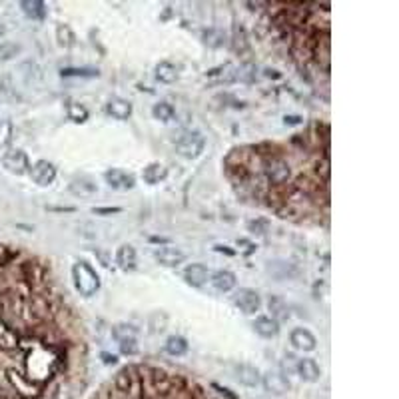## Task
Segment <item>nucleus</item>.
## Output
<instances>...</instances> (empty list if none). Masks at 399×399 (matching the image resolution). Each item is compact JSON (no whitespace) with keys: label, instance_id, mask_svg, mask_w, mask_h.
Segmentation results:
<instances>
[{"label":"nucleus","instance_id":"nucleus-1","mask_svg":"<svg viewBox=\"0 0 399 399\" xmlns=\"http://www.w3.org/2000/svg\"><path fill=\"white\" fill-rule=\"evenodd\" d=\"M88 330L38 253L0 246V399H80Z\"/></svg>","mask_w":399,"mask_h":399},{"label":"nucleus","instance_id":"nucleus-2","mask_svg":"<svg viewBox=\"0 0 399 399\" xmlns=\"http://www.w3.org/2000/svg\"><path fill=\"white\" fill-rule=\"evenodd\" d=\"M224 174L246 204L299 226H330V124L321 120L284 140L231 148Z\"/></svg>","mask_w":399,"mask_h":399},{"label":"nucleus","instance_id":"nucleus-3","mask_svg":"<svg viewBox=\"0 0 399 399\" xmlns=\"http://www.w3.org/2000/svg\"><path fill=\"white\" fill-rule=\"evenodd\" d=\"M257 32L310 84L330 86V4L264 2L257 4Z\"/></svg>","mask_w":399,"mask_h":399},{"label":"nucleus","instance_id":"nucleus-4","mask_svg":"<svg viewBox=\"0 0 399 399\" xmlns=\"http://www.w3.org/2000/svg\"><path fill=\"white\" fill-rule=\"evenodd\" d=\"M88 399H238L236 393L158 363H128Z\"/></svg>","mask_w":399,"mask_h":399},{"label":"nucleus","instance_id":"nucleus-5","mask_svg":"<svg viewBox=\"0 0 399 399\" xmlns=\"http://www.w3.org/2000/svg\"><path fill=\"white\" fill-rule=\"evenodd\" d=\"M72 279L76 292L84 297H92L100 290V277L88 262H76L72 268Z\"/></svg>","mask_w":399,"mask_h":399},{"label":"nucleus","instance_id":"nucleus-6","mask_svg":"<svg viewBox=\"0 0 399 399\" xmlns=\"http://www.w3.org/2000/svg\"><path fill=\"white\" fill-rule=\"evenodd\" d=\"M204 150H206V138L196 130H186L176 138V152L186 160H196L198 156H202Z\"/></svg>","mask_w":399,"mask_h":399},{"label":"nucleus","instance_id":"nucleus-7","mask_svg":"<svg viewBox=\"0 0 399 399\" xmlns=\"http://www.w3.org/2000/svg\"><path fill=\"white\" fill-rule=\"evenodd\" d=\"M112 336L116 343L122 347L124 356H134L138 354V327L132 323H118L112 327Z\"/></svg>","mask_w":399,"mask_h":399},{"label":"nucleus","instance_id":"nucleus-8","mask_svg":"<svg viewBox=\"0 0 399 399\" xmlns=\"http://www.w3.org/2000/svg\"><path fill=\"white\" fill-rule=\"evenodd\" d=\"M2 166L16 174V176H22V174H28L30 172V160H28V154L24 150H18V148H8L4 154H2Z\"/></svg>","mask_w":399,"mask_h":399},{"label":"nucleus","instance_id":"nucleus-9","mask_svg":"<svg viewBox=\"0 0 399 399\" xmlns=\"http://www.w3.org/2000/svg\"><path fill=\"white\" fill-rule=\"evenodd\" d=\"M30 178H32V182L36 184V186H40V188H46V186H50L54 180H56V166L52 164V162H48V160H38L34 166H30Z\"/></svg>","mask_w":399,"mask_h":399},{"label":"nucleus","instance_id":"nucleus-10","mask_svg":"<svg viewBox=\"0 0 399 399\" xmlns=\"http://www.w3.org/2000/svg\"><path fill=\"white\" fill-rule=\"evenodd\" d=\"M104 180L108 182V186L114 190H120V192H124V190H132L136 186V178L126 172V170H120V168H110L108 172L104 174Z\"/></svg>","mask_w":399,"mask_h":399},{"label":"nucleus","instance_id":"nucleus-11","mask_svg":"<svg viewBox=\"0 0 399 399\" xmlns=\"http://www.w3.org/2000/svg\"><path fill=\"white\" fill-rule=\"evenodd\" d=\"M260 383H264V387L273 395H284V393L290 391V379L286 378L281 371H268L264 378L260 379Z\"/></svg>","mask_w":399,"mask_h":399},{"label":"nucleus","instance_id":"nucleus-12","mask_svg":"<svg viewBox=\"0 0 399 399\" xmlns=\"http://www.w3.org/2000/svg\"><path fill=\"white\" fill-rule=\"evenodd\" d=\"M233 303L238 306V310H240V312H244L246 315H252L260 310L262 299H260V295L255 294V292H252V290H242V292H238V294H236Z\"/></svg>","mask_w":399,"mask_h":399},{"label":"nucleus","instance_id":"nucleus-13","mask_svg":"<svg viewBox=\"0 0 399 399\" xmlns=\"http://www.w3.org/2000/svg\"><path fill=\"white\" fill-rule=\"evenodd\" d=\"M290 341L297 351H314L315 345H317L315 336L306 327H294L290 334Z\"/></svg>","mask_w":399,"mask_h":399},{"label":"nucleus","instance_id":"nucleus-14","mask_svg":"<svg viewBox=\"0 0 399 399\" xmlns=\"http://www.w3.org/2000/svg\"><path fill=\"white\" fill-rule=\"evenodd\" d=\"M184 279L192 288H202L210 279V270L204 264H188L184 268Z\"/></svg>","mask_w":399,"mask_h":399},{"label":"nucleus","instance_id":"nucleus-15","mask_svg":"<svg viewBox=\"0 0 399 399\" xmlns=\"http://www.w3.org/2000/svg\"><path fill=\"white\" fill-rule=\"evenodd\" d=\"M212 286H214L216 292L228 294V292H233V290H236L238 277H236L231 272H228V270H220V272H216L212 275Z\"/></svg>","mask_w":399,"mask_h":399},{"label":"nucleus","instance_id":"nucleus-16","mask_svg":"<svg viewBox=\"0 0 399 399\" xmlns=\"http://www.w3.org/2000/svg\"><path fill=\"white\" fill-rule=\"evenodd\" d=\"M253 332L264 339H273L279 334V323L268 315H262V317L253 319Z\"/></svg>","mask_w":399,"mask_h":399},{"label":"nucleus","instance_id":"nucleus-17","mask_svg":"<svg viewBox=\"0 0 399 399\" xmlns=\"http://www.w3.org/2000/svg\"><path fill=\"white\" fill-rule=\"evenodd\" d=\"M116 262L118 266L124 270V272H134L138 268V257H136V250L132 246H120L118 252H116Z\"/></svg>","mask_w":399,"mask_h":399},{"label":"nucleus","instance_id":"nucleus-18","mask_svg":"<svg viewBox=\"0 0 399 399\" xmlns=\"http://www.w3.org/2000/svg\"><path fill=\"white\" fill-rule=\"evenodd\" d=\"M106 112L116 120H128L132 116V104L124 98H114L106 106Z\"/></svg>","mask_w":399,"mask_h":399},{"label":"nucleus","instance_id":"nucleus-19","mask_svg":"<svg viewBox=\"0 0 399 399\" xmlns=\"http://www.w3.org/2000/svg\"><path fill=\"white\" fill-rule=\"evenodd\" d=\"M297 375L303 379V381H308V383L317 381L319 375H321L317 361H314V359H299L297 361Z\"/></svg>","mask_w":399,"mask_h":399},{"label":"nucleus","instance_id":"nucleus-20","mask_svg":"<svg viewBox=\"0 0 399 399\" xmlns=\"http://www.w3.org/2000/svg\"><path fill=\"white\" fill-rule=\"evenodd\" d=\"M20 8L22 12L32 20H44L46 14H48V8H46L42 0H22Z\"/></svg>","mask_w":399,"mask_h":399},{"label":"nucleus","instance_id":"nucleus-21","mask_svg":"<svg viewBox=\"0 0 399 399\" xmlns=\"http://www.w3.org/2000/svg\"><path fill=\"white\" fill-rule=\"evenodd\" d=\"M184 253L180 252V250H176V248H162V250H158L156 252V260L162 264V266H166V268H176V266H180L182 262H184Z\"/></svg>","mask_w":399,"mask_h":399},{"label":"nucleus","instance_id":"nucleus-22","mask_svg":"<svg viewBox=\"0 0 399 399\" xmlns=\"http://www.w3.org/2000/svg\"><path fill=\"white\" fill-rule=\"evenodd\" d=\"M268 308H270L272 319H275L277 323H284V321H288V317H290V308H288V303H286L281 297L272 295V297L268 299Z\"/></svg>","mask_w":399,"mask_h":399},{"label":"nucleus","instance_id":"nucleus-23","mask_svg":"<svg viewBox=\"0 0 399 399\" xmlns=\"http://www.w3.org/2000/svg\"><path fill=\"white\" fill-rule=\"evenodd\" d=\"M70 192L76 196V198H88V196H92V194H96V184L92 182V180H88V178H76V180H72L70 182Z\"/></svg>","mask_w":399,"mask_h":399},{"label":"nucleus","instance_id":"nucleus-24","mask_svg":"<svg viewBox=\"0 0 399 399\" xmlns=\"http://www.w3.org/2000/svg\"><path fill=\"white\" fill-rule=\"evenodd\" d=\"M142 176H144V182L146 184H160L162 180H166V176H168V168L164 166V164H158V162H154V164H150L144 168L142 172Z\"/></svg>","mask_w":399,"mask_h":399},{"label":"nucleus","instance_id":"nucleus-25","mask_svg":"<svg viewBox=\"0 0 399 399\" xmlns=\"http://www.w3.org/2000/svg\"><path fill=\"white\" fill-rule=\"evenodd\" d=\"M236 375L240 379V383L246 385V387H255V385H260V379H262V375L257 373V369H255L253 365H240V367L236 369Z\"/></svg>","mask_w":399,"mask_h":399},{"label":"nucleus","instance_id":"nucleus-26","mask_svg":"<svg viewBox=\"0 0 399 399\" xmlns=\"http://www.w3.org/2000/svg\"><path fill=\"white\" fill-rule=\"evenodd\" d=\"M154 74H156V80L162 82V84H174V82L178 80V70H176L174 64H170V62L156 64Z\"/></svg>","mask_w":399,"mask_h":399},{"label":"nucleus","instance_id":"nucleus-27","mask_svg":"<svg viewBox=\"0 0 399 399\" xmlns=\"http://www.w3.org/2000/svg\"><path fill=\"white\" fill-rule=\"evenodd\" d=\"M164 349L168 351L170 356L182 357V356H186V354H188L190 345H188V341H186L182 336H170L168 339H166V343H164Z\"/></svg>","mask_w":399,"mask_h":399},{"label":"nucleus","instance_id":"nucleus-28","mask_svg":"<svg viewBox=\"0 0 399 399\" xmlns=\"http://www.w3.org/2000/svg\"><path fill=\"white\" fill-rule=\"evenodd\" d=\"M202 40H204V44H206L208 48H222L224 42H226V36H224V32L218 30V28H206V30L202 32Z\"/></svg>","mask_w":399,"mask_h":399},{"label":"nucleus","instance_id":"nucleus-29","mask_svg":"<svg viewBox=\"0 0 399 399\" xmlns=\"http://www.w3.org/2000/svg\"><path fill=\"white\" fill-rule=\"evenodd\" d=\"M76 40V36H74V30L68 26V24H56V42L60 44L62 48H70L72 44Z\"/></svg>","mask_w":399,"mask_h":399},{"label":"nucleus","instance_id":"nucleus-30","mask_svg":"<svg viewBox=\"0 0 399 399\" xmlns=\"http://www.w3.org/2000/svg\"><path fill=\"white\" fill-rule=\"evenodd\" d=\"M66 110H68L70 120L76 122V124H84L86 120H88V116H90L88 114V108L84 104H80V102H68Z\"/></svg>","mask_w":399,"mask_h":399},{"label":"nucleus","instance_id":"nucleus-31","mask_svg":"<svg viewBox=\"0 0 399 399\" xmlns=\"http://www.w3.org/2000/svg\"><path fill=\"white\" fill-rule=\"evenodd\" d=\"M12 136H14V128L10 120H0V150H8L12 144Z\"/></svg>","mask_w":399,"mask_h":399},{"label":"nucleus","instance_id":"nucleus-32","mask_svg":"<svg viewBox=\"0 0 399 399\" xmlns=\"http://www.w3.org/2000/svg\"><path fill=\"white\" fill-rule=\"evenodd\" d=\"M152 116L160 122H168L174 118V106L168 102H158V104L152 108Z\"/></svg>","mask_w":399,"mask_h":399},{"label":"nucleus","instance_id":"nucleus-33","mask_svg":"<svg viewBox=\"0 0 399 399\" xmlns=\"http://www.w3.org/2000/svg\"><path fill=\"white\" fill-rule=\"evenodd\" d=\"M22 52L20 44L18 42H2L0 44V60L2 62H8L12 58H16Z\"/></svg>","mask_w":399,"mask_h":399},{"label":"nucleus","instance_id":"nucleus-34","mask_svg":"<svg viewBox=\"0 0 399 399\" xmlns=\"http://www.w3.org/2000/svg\"><path fill=\"white\" fill-rule=\"evenodd\" d=\"M64 78L68 76H80V78H92V76H98V70L96 68H64L60 70Z\"/></svg>","mask_w":399,"mask_h":399},{"label":"nucleus","instance_id":"nucleus-35","mask_svg":"<svg viewBox=\"0 0 399 399\" xmlns=\"http://www.w3.org/2000/svg\"><path fill=\"white\" fill-rule=\"evenodd\" d=\"M166 325H168V315L162 314V312L152 314V317H150V330H152V332L162 334V332L166 330Z\"/></svg>","mask_w":399,"mask_h":399},{"label":"nucleus","instance_id":"nucleus-36","mask_svg":"<svg viewBox=\"0 0 399 399\" xmlns=\"http://www.w3.org/2000/svg\"><path fill=\"white\" fill-rule=\"evenodd\" d=\"M248 230L257 233V236H264L266 231L270 230V222L266 218H255L252 222H248Z\"/></svg>","mask_w":399,"mask_h":399},{"label":"nucleus","instance_id":"nucleus-37","mask_svg":"<svg viewBox=\"0 0 399 399\" xmlns=\"http://www.w3.org/2000/svg\"><path fill=\"white\" fill-rule=\"evenodd\" d=\"M295 371H297V361H295V357L286 356L281 359V373L288 378V375H292Z\"/></svg>","mask_w":399,"mask_h":399},{"label":"nucleus","instance_id":"nucleus-38","mask_svg":"<svg viewBox=\"0 0 399 399\" xmlns=\"http://www.w3.org/2000/svg\"><path fill=\"white\" fill-rule=\"evenodd\" d=\"M94 214H100V216H108V214H120L122 208L120 206H110V208H92Z\"/></svg>","mask_w":399,"mask_h":399},{"label":"nucleus","instance_id":"nucleus-39","mask_svg":"<svg viewBox=\"0 0 399 399\" xmlns=\"http://www.w3.org/2000/svg\"><path fill=\"white\" fill-rule=\"evenodd\" d=\"M148 242H150V244H170L168 238H162V236H150Z\"/></svg>","mask_w":399,"mask_h":399},{"label":"nucleus","instance_id":"nucleus-40","mask_svg":"<svg viewBox=\"0 0 399 399\" xmlns=\"http://www.w3.org/2000/svg\"><path fill=\"white\" fill-rule=\"evenodd\" d=\"M214 250H216V252L226 253V255H236V252H233V250H230V248H226V246H216Z\"/></svg>","mask_w":399,"mask_h":399},{"label":"nucleus","instance_id":"nucleus-41","mask_svg":"<svg viewBox=\"0 0 399 399\" xmlns=\"http://www.w3.org/2000/svg\"><path fill=\"white\" fill-rule=\"evenodd\" d=\"M238 244H240V246H242V248H246V250H248V252H253V250H255V246H253V244H246V242H244V240H238Z\"/></svg>","mask_w":399,"mask_h":399},{"label":"nucleus","instance_id":"nucleus-42","mask_svg":"<svg viewBox=\"0 0 399 399\" xmlns=\"http://www.w3.org/2000/svg\"><path fill=\"white\" fill-rule=\"evenodd\" d=\"M286 122H288V124H299V122H301V118H297V116H295V118L288 116V118H286Z\"/></svg>","mask_w":399,"mask_h":399},{"label":"nucleus","instance_id":"nucleus-43","mask_svg":"<svg viewBox=\"0 0 399 399\" xmlns=\"http://www.w3.org/2000/svg\"><path fill=\"white\" fill-rule=\"evenodd\" d=\"M2 34H4V26L0 24V36H2Z\"/></svg>","mask_w":399,"mask_h":399}]
</instances>
